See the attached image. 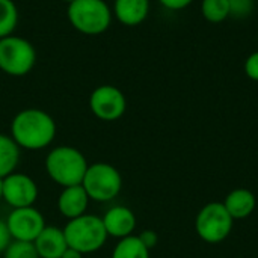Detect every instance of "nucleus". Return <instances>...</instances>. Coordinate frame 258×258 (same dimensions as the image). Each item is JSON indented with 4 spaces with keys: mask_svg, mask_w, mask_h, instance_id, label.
Wrapping results in <instances>:
<instances>
[{
    "mask_svg": "<svg viewBox=\"0 0 258 258\" xmlns=\"http://www.w3.org/2000/svg\"><path fill=\"white\" fill-rule=\"evenodd\" d=\"M11 138L20 148L44 150L56 138V122L41 109H24L11 122Z\"/></svg>",
    "mask_w": 258,
    "mask_h": 258,
    "instance_id": "obj_1",
    "label": "nucleus"
},
{
    "mask_svg": "<svg viewBox=\"0 0 258 258\" xmlns=\"http://www.w3.org/2000/svg\"><path fill=\"white\" fill-rule=\"evenodd\" d=\"M0 200H3V178H0Z\"/></svg>",
    "mask_w": 258,
    "mask_h": 258,
    "instance_id": "obj_27",
    "label": "nucleus"
},
{
    "mask_svg": "<svg viewBox=\"0 0 258 258\" xmlns=\"http://www.w3.org/2000/svg\"><path fill=\"white\" fill-rule=\"evenodd\" d=\"M63 2H67V3H71V2H74V0H63Z\"/></svg>",
    "mask_w": 258,
    "mask_h": 258,
    "instance_id": "obj_28",
    "label": "nucleus"
},
{
    "mask_svg": "<svg viewBox=\"0 0 258 258\" xmlns=\"http://www.w3.org/2000/svg\"><path fill=\"white\" fill-rule=\"evenodd\" d=\"M89 201L91 200L82 184L62 187L57 197V210L63 218L70 221V219L85 215L88 210Z\"/></svg>",
    "mask_w": 258,
    "mask_h": 258,
    "instance_id": "obj_12",
    "label": "nucleus"
},
{
    "mask_svg": "<svg viewBox=\"0 0 258 258\" xmlns=\"http://www.w3.org/2000/svg\"><path fill=\"white\" fill-rule=\"evenodd\" d=\"M3 258H39L33 242L12 240L5 249Z\"/></svg>",
    "mask_w": 258,
    "mask_h": 258,
    "instance_id": "obj_20",
    "label": "nucleus"
},
{
    "mask_svg": "<svg viewBox=\"0 0 258 258\" xmlns=\"http://www.w3.org/2000/svg\"><path fill=\"white\" fill-rule=\"evenodd\" d=\"M36 62L33 45L20 36L0 38V70L9 76L20 77L27 74Z\"/></svg>",
    "mask_w": 258,
    "mask_h": 258,
    "instance_id": "obj_6",
    "label": "nucleus"
},
{
    "mask_svg": "<svg viewBox=\"0 0 258 258\" xmlns=\"http://www.w3.org/2000/svg\"><path fill=\"white\" fill-rule=\"evenodd\" d=\"M138 237L141 239V242H142L148 249H153V248L157 245V240H159L157 234H156L154 231H151V230H145V231H142Z\"/></svg>",
    "mask_w": 258,
    "mask_h": 258,
    "instance_id": "obj_24",
    "label": "nucleus"
},
{
    "mask_svg": "<svg viewBox=\"0 0 258 258\" xmlns=\"http://www.w3.org/2000/svg\"><path fill=\"white\" fill-rule=\"evenodd\" d=\"M112 258H150V249L138 236L119 239L112 251Z\"/></svg>",
    "mask_w": 258,
    "mask_h": 258,
    "instance_id": "obj_17",
    "label": "nucleus"
},
{
    "mask_svg": "<svg viewBox=\"0 0 258 258\" xmlns=\"http://www.w3.org/2000/svg\"><path fill=\"white\" fill-rule=\"evenodd\" d=\"M5 222L12 240L21 242H35V239L45 227V219L42 213L33 206L12 209Z\"/></svg>",
    "mask_w": 258,
    "mask_h": 258,
    "instance_id": "obj_8",
    "label": "nucleus"
},
{
    "mask_svg": "<svg viewBox=\"0 0 258 258\" xmlns=\"http://www.w3.org/2000/svg\"><path fill=\"white\" fill-rule=\"evenodd\" d=\"M89 107L94 116L101 121H116L127 109V100L121 89L112 85H101L92 91L89 97Z\"/></svg>",
    "mask_w": 258,
    "mask_h": 258,
    "instance_id": "obj_9",
    "label": "nucleus"
},
{
    "mask_svg": "<svg viewBox=\"0 0 258 258\" xmlns=\"http://www.w3.org/2000/svg\"><path fill=\"white\" fill-rule=\"evenodd\" d=\"M60 258H83V254L76 251V249H73V248H67V251L62 254Z\"/></svg>",
    "mask_w": 258,
    "mask_h": 258,
    "instance_id": "obj_26",
    "label": "nucleus"
},
{
    "mask_svg": "<svg viewBox=\"0 0 258 258\" xmlns=\"http://www.w3.org/2000/svg\"><path fill=\"white\" fill-rule=\"evenodd\" d=\"M33 245L39 258H60L68 248L63 230L54 225H45Z\"/></svg>",
    "mask_w": 258,
    "mask_h": 258,
    "instance_id": "obj_13",
    "label": "nucleus"
},
{
    "mask_svg": "<svg viewBox=\"0 0 258 258\" xmlns=\"http://www.w3.org/2000/svg\"><path fill=\"white\" fill-rule=\"evenodd\" d=\"M230 2V17H237V18H242V17H246L252 12V8H254V0H228Z\"/></svg>",
    "mask_w": 258,
    "mask_h": 258,
    "instance_id": "obj_21",
    "label": "nucleus"
},
{
    "mask_svg": "<svg viewBox=\"0 0 258 258\" xmlns=\"http://www.w3.org/2000/svg\"><path fill=\"white\" fill-rule=\"evenodd\" d=\"M162 6H165L166 9L171 11H181L184 8H187L194 0H159Z\"/></svg>",
    "mask_w": 258,
    "mask_h": 258,
    "instance_id": "obj_25",
    "label": "nucleus"
},
{
    "mask_svg": "<svg viewBox=\"0 0 258 258\" xmlns=\"http://www.w3.org/2000/svg\"><path fill=\"white\" fill-rule=\"evenodd\" d=\"M36 181L24 172H12L3 178V201L11 209L30 207L38 200Z\"/></svg>",
    "mask_w": 258,
    "mask_h": 258,
    "instance_id": "obj_10",
    "label": "nucleus"
},
{
    "mask_svg": "<svg viewBox=\"0 0 258 258\" xmlns=\"http://www.w3.org/2000/svg\"><path fill=\"white\" fill-rule=\"evenodd\" d=\"M245 74L251 79L258 82V51H254L248 56L245 60Z\"/></svg>",
    "mask_w": 258,
    "mask_h": 258,
    "instance_id": "obj_22",
    "label": "nucleus"
},
{
    "mask_svg": "<svg viewBox=\"0 0 258 258\" xmlns=\"http://www.w3.org/2000/svg\"><path fill=\"white\" fill-rule=\"evenodd\" d=\"M101 219L107 236L115 237L118 240L132 236L136 228V216L133 210H130L125 206L110 207Z\"/></svg>",
    "mask_w": 258,
    "mask_h": 258,
    "instance_id": "obj_11",
    "label": "nucleus"
},
{
    "mask_svg": "<svg viewBox=\"0 0 258 258\" xmlns=\"http://www.w3.org/2000/svg\"><path fill=\"white\" fill-rule=\"evenodd\" d=\"M82 186L91 201L109 203L119 195L122 189V177L115 166L106 162H97L88 166Z\"/></svg>",
    "mask_w": 258,
    "mask_h": 258,
    "instance_id": "obj_5",
    "label": "nucleus"
},
{
    "mask_svg": "<svg viewBox=\"0 0 258 258\" xmlns=\"http://www.w3.org/2000/svg\"><path fill=\"white\" fill-rule=\"evenodd\" d=\"M224 206L233 219H245L255 209V197L248 189H236L225 198Z\"/></svg>",
    "mask_w": 258,
    "mask_h": 258,
    "instance_id": "obj_15",
    "label": "nucleus"
},
{
    "mask_svg": "<svg viewBox=\"0 0 258 258\" xmlns=\"http://www.w3.org/2000/svg\"><path fill=\"white\" fill-rule=\"evenodd\" d=\"M233 218L224 203H210L204 206L195 221L198 236L207 243H219L225 240L233 230Z\"/></svg>",
    "mask_w": 258,
    "mask_h": 258,
    "instance_id": "obj_7",
    "label": "nucleus"
},
{
    "mask_svg": "<svg viewBox=\"0 0 258 258\" xmlns=\"http://www.w3.org/2000/svg\"><path fill=\"white\" fill-rule=\"evenodd\" d=\"M115 17L124 26H139L150 12V0H115Z\"/></svg>",
    "mask_w": 258,
    "mask_h": 258,
    "instance_id": "obj_14",
    "label": "nucleus"
},
{
    "mask_svg": "<svg viewBox=\"0 0 258 258\" xmlns=\"http://www.w3.org/2000/svg\"><path fill=\"white\" fill-rule=\"evenodd\" d=\"M68 248H73L83 255L100 251L107 242V233L103 219L95 215L85 213L79 218L70 219L62 228Z\"/></svg>",
    "mask_w": 258,
    "mask_h": 258,
    "instance_id": "obj_3",
    "label": "nucleus"
},
{
    "mask_svg": "<svg viewBox=\"0 0 258 258\" xmlns=\"http://www.w3.org/2000/svg\"><path fill=\"white\" fill-rule=\"evenodd\" d=\"M68 20L85 35H100L109 29L112 11L104 0H74L68 3Z\"/></svg>",
    "mask_w": 258,
    "mask_h": 258,
    "instance_id": "obj_4",
    "label": "nucleus"
},
{
    "mask_svg": "<svg viewBox=\"0 0 258 258\" xmlns=\"http://www.w3.org/2000/svg\"><path fill=\"white\" fill-rule=\"evenodd\" d=\"M18 23V11L12 0H0V38L12 35Z\"/></svg>",
    "mask_w": 258,
    "mask_h": 258,
    "instance_id": "obj_19",
    "label": "nucleus"
},
{
    "mask_svg": "<svg viewBox=\"0 0 258 258\" xmlns=\"http://www.w3.org/2000/svg\"><path fill=\"white\" fill-rule=\"evenodd\" d=\"M18 162L20 147L11 136L0 133V178H5L6 175L15 172Z\"/></svg>",
    "mask_w": 258,
    "mask_h": 258,
    "instance_id": "obj_16",
    "label": "nucleus"
},
{
    "mask_svg": "<svg viewBox=\"0 0 258 258\" xmlns=\"http://www.w3.org/2000/svg\"><path fill=\"white\" fill-rule=\"evenodd\" d=\"M201 12H203V17L209 23H213V24L222 23L231 14L230 2L228 0H203Z\"/></svg>",
    "mask_w": 258,
    "mask_h": 258,
    "instance_id": "obj_18",
    "label": "nucleus"
},
{
    "mask_svg": "<svg viewBox=\"0 0 258 258\" xmlns=\"http://www.w3.org/2000/svg\"><path fill=\"white\" fill-rule=\"evenodd\" d=\"M44 165L47 175L62 187L82 184L85 172L89 166L85 154L70 145L51 148Z\"/></svg>",
    "mask_w": 258,
    "mask_h": 258,
    "instance_id": "obj_2",
    "label": "nucleus"
},
{
    "mask_svg": "<svg viewBox=\"0 0 258 258\" xmlns=\"http://www.w3.org/2000/svg\"><path fill=\"white\" fill-rule=\"evenodd\" d=\"M11 242H12V237L9 234V230L6 227V222L3 219H0V254L5 252V249L9 246Z\"/></svg>",
    "mask_w": 258,
    "mask_h": 258,
    "instance_id": "obj_23",
    "label": "nucleus"
}]
</instances>
